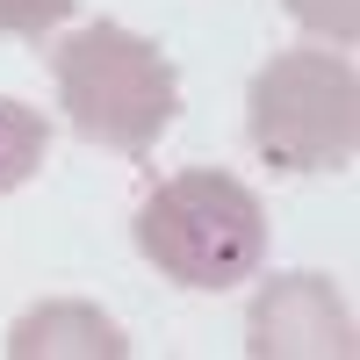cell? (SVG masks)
<instances>
[{
    "label": "cell",
    "instance_id": "cell-1",
    "mask_svg": "<svg viewBox=\"0 0 360 360\" xmlns=\"http://www.w3.org/2000/svg\"><path fill=\"white\" fill-rule=\"evenodd\" d=\"M137 252L159 266L173 288H202L224 295L238 281L259 274L266 259V209L238 173L195 166L159 180L137 202Z\"/></svg>",
    "mask_w": 360,
    "mask_h": 360
},
{
    "label": "cell",
    "instance_id": "cell-2",
    "mask_svg": "<svg viewBox=\"0 0 360 360\" xmlns=\"http://www.w3.org/2000/svg\"><path fill=\"white\" fill-rule=\"evenodd\" d=\"M58 108L86 144L152 152L180 115V72L159 44L123 22H86L58 44Z\"/></svg>",
    "mask_w": 360,
    "mask_h": 360
},
{
    "label": "cell",
    "instance_id": "cell-3",
    "mask_svg": "<svg viewBox=\"0 0 360 360\" xmlns=\"http://www.w3.org/2000/svg\"><path fill=\"white\" fill-rule=\"evenodd\" d=\"M245 137L274 173H346L360 152V72L339 51H274L245 86Z\"/></svg>",
    "mask_w": 360,
    "mask_h": 360
},
{
    "label": "cell",
    "instance_id": "cell-4",
    "mask_svg": "<svg viewBox=\"0 0 360 360\" xmlns=\"http://www.w3.org/2000/svg\"><path fill=\"white\" fill-rule=\"evenodd\" d=\"M252 360H353V310L324 274H274L245 310Z\"/></svg>",
    "mask_w": 360,
    "mask_h": 360
},
{
    "label": "cell",
    "instance_id": "cell-5",
    "mask_svg": "<svg viewBox=\"0 0 360 360\" xmlns=\"http://www.w3.org/2000/svg\"><path fill=\"white\" fill-rule=\"evenodd\" d=\"M8 353L15 360H37V353H86V360H123L130 339L94 310V303H44L29 310L15 332H8Z\"/></svg>",
    "mask_w": 360,
    "mask_h": 360
},
{
    "label": "cell",
    "instance_id": "cell-6",
    "mask_svg": "<svg viewBox=\"0 0 360 360\" xmlns=\"http://www.w3.org/2000/svg\"><path fill=\"white\" fill-rule=\"evenodd\" d=\"M44 159H51V123L37 108H22V101L0 94V195H15L22 180H37Z\"/></svg>",
    "mask_w": 360,
    "mask_h": 360
},
{
    "label": "cell",
    "instance_id": "cell-7",
    "mask_svg": "<svg viewBox=\"0 0 360 360\" xmlns=\"http://www.w3.org/2000/svg\"><path fill=\"white\" fill-rule=\"evenodd\" d=\"M281 8L303 22V29L332 37V44H353L360 37V0H281Z\"/></svg>",
    "mask_w": 360,
    "mask_h": 360
},
{
    "label": "cell",
    "instance_id": "cell-8",
    "mask_svg": "<svg viewBox=\"0 0 360 360\" xmlns=\"http://www.w3.org/2000/svg\"><path fill=\"white\" fill-rule=\"evenodd\" d=\"M72 15V0H0V37H44V29H58Z\"/></svg>",
    "mask_w": 360,
    "mask_h": 360
}]
</instances>
